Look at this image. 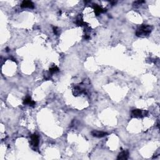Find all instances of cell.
I'll use <instances>...</instances> for the list:
<instances>
[{
	"instance_id": "cell-1",
	"label": "cell",
	"mask_w": 160,
	"mask_h": 160,
	"mask_svg": "<svg viewBox=\"0 0 160 160\" xmlns=\"http://www.w3.org/2000/svg\"><path fill=\"white\" fill-rule=\"evenodd\" d=\"M153 29V27L151 25H143L137 30L136 32V35L138 37H141V38L147 36L151 33Z\"/></svg>"
},
{
	"instance_id": "cell-2",
	"label": "cell",
	"mask_w": 160,
	"mask_h": 160,
	"mask_svg": "<svg viewBox=\"0 0 160 160\" xmlns=\"http://www.w3.org/2000/svg\"><path fill=\"white\" fill-rule=\"evenodd\" d=\"M148 114V112L146 111H143L139 109L137 110H134L132 111L131 114L132 116L134 118H142L146 116Z\"/></svg>"
},
{
	"instance_id": "cell-3",
	"label": "cell",
	"mask_w": 160,
	"mask_h": 160,
	"mask_svg": "<svg viewBox=\"0 0 160 160\" xmlns=\"http://www.w3.org/2000/svg\"><path fill=\"white\" fill-rule=\"evenodd\" d=\"M31 143L34 147H37L39 145V138L38 136L36 134H32L31 136Z\"/></svg>"
},
{
	"instance_id": "cell-4",
	"label": "cell",
	"mask_w": 160,
	"mask_h": 160,
	"mask_svg": "<svg viewBox=\"0 0 160 160\" xmlns=\"http://www.w3.org/2000/svg\"><path fill=\"white\" fill-rule=\"evenodd\" d=\"M91 134L93 135V136L96 137V138H103V137L107 135L108 134L106 132L100 131L98 130H93L91 132Z\"/></svg>"
},
{
	"instance_id": "cell-5",
	"label": "cell",
	"mask_w": 160,
	"mask_h": 160,
	"mask_svg": "<svg viewBox=\"0 0 160 160\" xmlns=\"http://www.w3.org/2000/svg\"><path fill=\"white\" fill-rule=\"evenodd\" d=\"M128 156H129V151H128L124 150L119 153L117 159L125 160V159H127L128 158Z\"/></svg>"
},
{
	"instance_id": "cell-6",
	"label": "cell",
	"mask_w": 160,
	"mask_h": 160,
	"mask_svg": "<svg viewBox=\"0 0 160 160\" xmlns=\"http://www.w3.org/2000/svg\"><path fill=\"white\" fill-rule=\"evenodd\" d=\"M21 8H34V4L30 1H23L21 5Z\"/></svg>"
},
{
	"instance_id": "cell-7",
	"label": "cell",
	"mask_w": 160,
	"mask_h": 160,
	"mask_svg": "<svg viewBox=\"0 0 160 160\" xmlns=\"http://www.w3.org/2000/svg\"><path fill=\"white\" fill-rule=\"evenodd\" d=\"M85 90L81 88V87H79V86H76V87L74 88V89L73 90V93L74 96H78L81 94L82 93H85Z\"/></svg>"
},
{
	"instance_id": "cell-8",
	"label": "cell",
	"mask_w": 160,
	"mask_h": 160,
	"mask_svg": "<svg viewBox=\"0 0 160 160\" xmlns=\"http://www.w3.org/2000/svg\"><path fill=\"white\" fill-rule=\"evenodd\" d=\"M23 104L24 105H28L30 106H34V105H35L36 103L31 99V97L28 96V97H26L25 99H24Z\"/></svg>"
},
{
	"instance_id": "cell-9",
	"label": "cell",
	"mask_w": 160,
	"mask_h": 160,
	"mask_svg": "<svg viewBox=\"0 0 160 160\" xmlns=\"http://www.w3.org/2000/svg\"><path fill=\"white\" fill-rule=\"evenodd\" d=\"M94 13H95V14H96L97 16H98L99 14H101V13H104L105 11H106V10H104L102 8H101L100 6H98V5H95V6H94Z\"/></svg>"
},
{
	"instance_id": "cell-10",
	"label": "cell",
	"mask_w": 160,
	"mask_h": 160,
	"mask_svg": "<svg viewBox=\"0 0 160 160\" xmlns=\"http://www.w3.org/2000/svg\"><path fill=\"white\" fill-rule=\"evenodd\" d=\"M76 24L78 26H86V23H85V21H83V20L82 18H78V19H76Z\"/></svg>"
},
{
	"instance_id": "cell-11",
	"label": "cell",
	"mask_w": 160,
	"mask_h": 160,
	"mask_svg": "<svg viewBox=\"0 0 160 160\" xmlns=\"http://www.w3.org/2000/svg\"><path fill=\"white\" fill-rule=\"evenodd\" d=\"M58 71H59V68L57 66H53V67L51 68L50 70H49V73L50 74H53V73H56Z\"/></svg>"
},
{
	"instance_id": "cell-12",
	"label": "cell",
	"mask_w": 160,
	"mask_h": 160,
	"mask_svg": "<svg viewBox=\"0 0 160 160\" xmlns=\"http://www.w3.org/2000/svg\"><path fill=\"white\" fill-rule=\"evenodd\" d=\"M143 3H145V1H135V2L133 3V5H134V6H135V7H136V6H139V5H141V4Z\"/></svg>"
},
{
	"instance_id": "cell-13",
	"label": "cell",
	"mask_w": 160,
	"mask_h": 160,
	"mask_svg": "<svg viewBox=\"0 0 160 160\" xmlns=\"http://www.w3.org/2000/svg\"><path fill=\"white\" fill-rule=\"evenodd\" d=\"M53 30H54V33H55L56 34H58L60 33L59 29L57 27H54L53 28Z\"/></svg>"
}]
</instances>
